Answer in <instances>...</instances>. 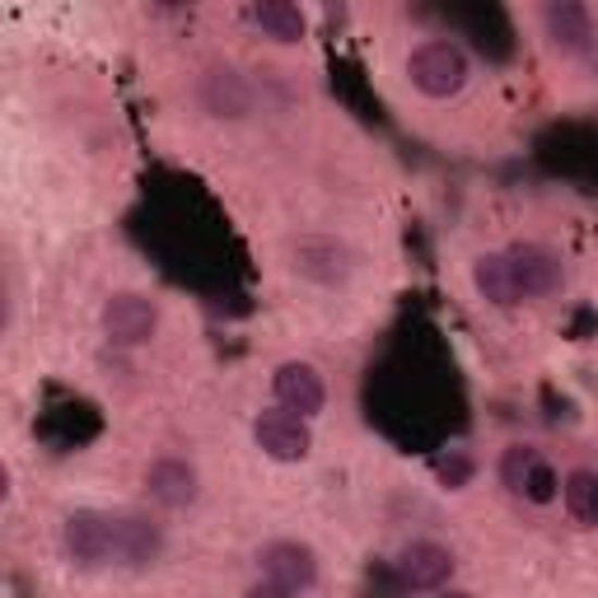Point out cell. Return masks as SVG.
<instances>
[{"label":"cell","mask_w":598,"mask_h":598,"mask_svg":"<svg viewBox=\"0 0 598 598\" xmlns=\"http://www.w3.org/2000/svg\"><path fill=\"white\" fill-rule=\"evenodd\" d=\"M472 286H477V295L486 299V304H496V309L524 304L519 290H514V276H510L506 253H482L477 262H472Z\"/></svg>","instance_id":"5bb4252c"},{"label":"cell","mask_w":598,"mask_h":598,"mask_svg":"<svg viewBox=\"0 0 598 598\" xmlns=\"http://www.w3.org/2000/svg\"><path fill=\"white\" fill-rule=\"evenodd\" d=\"M146 486H150V500H160L164 510H183L197 500L201 477L187 459H154L146 472Z\"/></svg>","instance_id":"7c38bea8"},{"label":"cell","mask_w":598,"mask_h":598,"mask_svg":"<svg viewBox=\"0 0 598 598\" xmlns=\"http://www.w3.org/2000/svg\"><path fill=\"white\" fill-rule=\"evenodd\" d=\"M543 453L533 449V445H510L506 453H500V482H506V491L510 496H524V486H528V472L538 468Z\"/></svg>","instance_id":"e0dca14e"},{"label":"cell","mask_w":598,"mask_h":598,"mask_svg":"<svg viewBox=\"0 0 598 598\" xmlns=\"http://www.w3.org/2000/svg\"><path fill=\"white\" fill-rule=\"evenodd\" d=\"M258 565H262V580H272V585L290 589V594H304V589H313V580H319V557H313V547L295 543V538L266 543L258 552Z\"/></svg>","instance_id":"52a82bcc"},{"label":"cell","mask_w":598,"mask_h":598,"mask_svg":"<svg viewBox=\"0 0 598 598\" xmlns=\"http://www.w3.org/2000/svg\"><path fill=\"white\" fill-rule=\"evenodd\" d=\"M103 333L117 346H146L160 333V304L140 290H117L103 304Z\"/></svg>","instance_id":"277c9868"},{"label":"cell","mask_w":598,"mask_h":598,"mask_svg":"<svg viewBox=\"0 0 598 598\" xmlns=\"http://www.w3.org/2000/svg\"><path fill=\"white\" fill-rule=\"evenodd\" d=\"M272 393H276V407H286L295 416H319L323 402H327V388H323V374L309 365V360H286L276 365L272 374Z\"/></svg>","instance_id":"ba28073f"},{"label":"cell","mask_w":598,"mask_h":598,"mask_svg":"<svg viewBox=\"0 0 598 598\" xmlns=\"http://www.w3.org/2000/svg\"><path fill=\"white\" fill-rule=\"evenodd\" d=\"M561 500H565V510H571L575 524L598 528V472L575 468L571 477L561 482Z\"/></svg>","instance_id":"2e32d148"},{"label":"cell","mask_w":598,"mask_h":598,"mask_svg":"<svg viewBox=\"0 0 598 598\" xmlns=\"http://www.w3.org/2000/svg\"><path fill=\"white\" fill-rule=\"evenodd\" d=\"M253 439H258V449L266 453V459H276V463H299V459H309V449H313L309 421L286 412V407L262 412L253 421Z\"/></svg>","instance_id":"8992f818"},{"label":"cell","mask_w":598,"mask_h":598,"mask_svg":"<svg viewBox=\"0 0 598 598\" xmlns=\"http://www.w3.org/2000/svg\"><path fill=\"white\" fill-rule=\"evenodd\" d=\"M506 262H510V276H514V290L519 299H547L565 286V266L561 253L547 244H510L506 248Z\"/></svg>","instance_id":"7a4b0ae2"},{"label":"cell","mask_w":598,"mask_h":598,"mask_svg":"<svg viewBox=\"0 0 598 598\" xmlns=\"http://www.w3.org/2000/svg\"><path fill=\"white\" fill-rule=\"evenodd\" d=\"M295 272L309 281H323V286H337V281L351 276V253L333 239H304L295 244Z\"/></svg>","instance_id":"4fadbf2b"},{"label":"cell","mask_w":598,"mask_h":598,"mask_svg":"<svg viewBox=\"0 0 598 598\" xmlns=\"http://www.w3.org/2000/svg\"><path fill=\"white\" fill-rule=\"evenodd\" d=\"M248 20L272 42H304V14H299V5H290V0H253Z\"/></svg>","instance_id":"9a60e30c"},{"label":"cell","mask_w":598,"mask_h":598,"mask_svg":"<svg viewBox=\"0 0 598 598\" xmlns=\"http://www.w3.org/2000/svg\"><path fill=\"white\" fill-rule=\"evenodd\" d=\"M164 557V533L160 524H150L146 514H122L113 519V561H122L127 571H146Z\"/></svg>","instance_id":"30bf717a"},{"label":"cell","mask_w":598,"mask_h":598,"mask_svg":"<svg viewBox=\"0 0 598 598\" xmlns=\"http://www.w3.org/2000/svg\"><path fill=\"white\" fill-rule=\"evenodd\" d=\"M244 598H295V594H290V589H281V585H272V580H262V585H253Z\"/></svg>","instance_id":"ffe728a7"},{"label":"cell","mask_w":598,"mask_h":598,"mask_svg":"<svg viewBox=\"0 0 598 598\" xmlns=\"http://www.w3.org/2000/svg\"><path fill=\"white\" fill-rule=\"evenodd\" d=\"M393 565H398L402 589L431 594V589H445V585H449L453 552H449V547H439V543H431V538H421V543H407Z\"/></svg>","instance_id":"9c48e42d"},{"label":"cell","mask_w":598,"mask_h":598,"mask_svg":"<svg viewBox=\"0 0 598 598\" xmlns=\"http://www.w3.org/2000/svg\"><path fill=\"white\" fill-rule=\"evenodd\" d=\"M561 496V477H557V468L538 459V468L528 472V486H524V500H533V506H552V500Z\"/></svg>","instance_id":"ac0fdd59"},{"label":"cell","mask_w":598,"mask_h":598,"mask_svg":"<svg viewBox=\"0 0 598 598\" xmlns=\"http://www.w3.org/2000/svg\"><path fill=\"white\" fill-rule=\"evenodd\" d=\"M61 547H66L71 565L80 571H99V565L113 561V519L99 510H75L61 524Z\"/></svg>","instance_id":"3957f363"},{"label":"cell","mask_w":598,"mask_h":598,"mask_svg":"<svg viewBox=\"0 0 598 598\" xmlns=\"http://www.w3.org/2000/svg\"><path fill=\"white\" fill-rule=\"evenodd\" d=\"M538 20H543V34L557 52H565V57H589L594 52L598 24L580 0H547V5L538 10Z\"/></svg>","instance_id":"5b68a950"},{"label":"cell","mask_w":598,"mask_h":598,"mask_svg":"<svg viewBox=\"0 0 598 598\" xmlns=\"http://www.w3.org/2000/svg\"><path fill=\"white\" fill-rule=\"evenodd\" d=\"M407 75H412V85L426 94V99H453V94L468 85V57L459 42L426 38L407 57Z\"/></svg>","instance_id":"6da1fadb"},{"label":"cell","mask_w":598,"mask_h":598,"mask_svg":"<svg viewBox=\"0 0 598 598\" xmlns=\"http://www.w3.org/2000/svg\"><path fill=\"white\" fill-rule=\"evenodd\" d=\"M435 477L445 482L449 491H459V486H468V482H472V459H468V453L453 449V453H445V459L435 463Z\"/></svg>","instance_id":"d6986e66"},{"label":"cell","mask_w":598,"mask_h":598,"mask_svg":"<svg viewBox=\"0 0 598 598\" xmlns=\"http://www.w3.org/2000/svg\"><path fill=\"white\" fill-rule=\"evenodd\" d=\"M201 108H207L211 117H229L239 122L253 113V85L244 80L234 66H211L207 75H201Z\"/></svg>","instance_id":"8fae6325"},{"label":"cell","mask_w":598,"mask_h":598,"mask_svg":"<svg viewBox=\"0 0 598 598\" xmlns=\"http://www.w3.org/2000/svg\"><path fill=\"white\" fill-rule=\"evenodd\" d=\"M439 598H472L468 589H439Z\"/></svg>","instance_id":"44dd1931"}]
</instances>
